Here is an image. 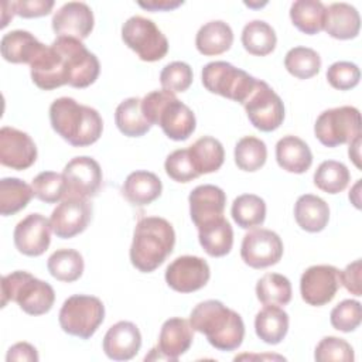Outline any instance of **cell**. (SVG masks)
I'll list each match as a JSON object with an SVG mask.
<instances>
[{
    "mask_svg": "<svg viewBox=\"0 0 362 362\" xmlns=\"http://www.w3.org/2000/svg\"><path fill=\"white\" fill-rule=\"evenodd\" d=\"M188 202L191 219L198 229L199 226L223 216L226 195L222 188L212 184H204L191 191Z\"/></svg>",
    "mask_w": 362,
    "mask_h": 362,
    "instance_id": "obj_20",
    "label": "cell"
},
{
    "mask_svg": "<svg viewBox=\"0 0 362 362\" xmlns=\"http://www.w3.org/2000/svg\"><path fill=\"white\" fill-rule=\"evenodd\" d=\"M290 18L301 33L318 34L325 25L327 6L318 0H296L290 7Z\"/></svg>",
    "mask_w": 362,
    "mask_h": 362,
    "instance_id": "obj_32",
    "label": "cell"
},
{
    "mask_svg": "<svg viewBox=\"0 0 362 362\" xmlns=\"http://www.w3.org/2000/svg\"><path fill=\"white\" fill-rule=\"evenodd\" d=\"M10 301L28 315L47 314L55 301V293L51 284L34 277L24 270H16L1 279V307Z\"/></svg>",
    "mask_w": 362,
    "mask_h": 362,
    "instance_id": "obj_5",
    "label": "cell"
},
{
    "mask_svg": "<svg viewBox=\"0 0 362 362\" xmlns=\"http://www.w3.org/2000/svg\"><path fill=\"white\" fill-rule=\"evenodd\" d=\"M233 44V31L222 20L205 23L195 35V47L199 54L214 57L226 52Z\"/></svg>",
    "mask_w": 362,
    "mask_h": 362,
    "instance_id": "obj_29",
    "label": "cell"
},
{
    "mask_svg": "<svg viewBox=\"0 0 362 362\" xmlns=\"http://www.w3.org/2000/svg\"><path fill=\"white\" fill-rule=\"evenodd\" d=\"M230 215L238 226L242 229H252L264 222L266 202L259 195L242 194L235 198Z\"/></svg>",
    "mask_w": 362,
    "mask_h": 362,
    "instance_id": "obj_38",
    "label": "cell"
},
{
    "mask_svg": "<svg viewBox=\"0 0 362 362\" xmlns=\"http://www.w3.org/2000/svg\"><path fill=\"white\" fill-rule=\"evenodd\" d=\"M51 230L49 219L41 214H30L14 228V246L25 256H41L51 243Z\"/></svg>",
    "mask_w": 362,
    "mask_h": 362,
    "instance_id": "obj_18",
    "label": "cell"
},
{
    "mask_svg": "<svg viewBox=\"0 0 362 362\" xmlns=\"http://www.w3.org/2000/svg\"><path fill=\"white\" fill-rule=\"evenodd\" d=\"M122 40L146 62L160 61L168 51V41L163 31L153 20L141 16H133L126 20L122 25Z\"/></svg>",
    "mask_w": 362,
    "mask_h": 362,
    "instance_id": "obj_9",
    "label": "cell"
},
{
    "mask_svg": "<svg viewBox=\"0 0 362 362\" xmlns=\"http://www.w3.org/2000/svg\"><path fill=\"white\" fill-rule=\"evenodd\" d=\"M314 358L318 362H352L354 348L349 342L338 337H324L315 346Z\"/></svg>",
    "mask_w": 362,
    "mask_h": 362,
    "instance_id": "obj_46",
    "label": "cell"
},
{
    "mask_svg": "<svg viewBox=\"0 0 362 362\" xmlns=\"http://www.w3.org/2000/svg\"><path fill=\"white\" fill-rule=\"evenodd\" d=\"M339 286V270L335 266H310L300 279L301 298L310 305L321 307L332 301Z\"/></svg>",
    "mask_w": 362,
    "mask_h": 362,
    "instance_id": "obj_14",
    "label": "cell"
},
{
    "mask_svg": "<svg viewBox=\"0 0 362 362\" xmlns=\"http://www.w3.org/2000/svg\"><path fill=\"white\" fill-rule=\"evenodd\" d=\"M202 85L216 93L243 105L255 90L259 79L225 61H214L202 68Z\"/></svg>",
    "mask_w": 362,
    "mask_h": 362,
    "instance_id": "obj_6",
    "label": "cell"
},
{
    "mask_svg": "<svg viewBox=\"0 0 362 362\" xmlns=\"http://www.w3.org/2000/svg\"><path fill=\"white\" fill-rule=\"evenodd\" d=\"M45 48L31 33L14 30L3 35L0 42L1 57L11 64H31Z\"/></svg>",
    "mask_w": 362,
    "mask_h": 362,
    "instance_id": "obj_24",
    "label": "cell"
},
{
    "mask_svg": "<svg viewBox=\"0 0 362 362\" xmlns=\"http://www.w3.org/2000/svg\"><path fill=\"white\" fill-rule=\"evenodd\" d=\"M198 240L206 255L222 257L226 256L233 246V229L222 216L199 226Z\"/></svg>",
    "mask_w": 362,
    "mask_h": 362,
    "instance_id": "obj_30",
    "label": "cell"
},
{
    "mask_svg": "<svg viewBox=\"0 0 362 362\" xmlns=\"http://www.w3.org/2000/svg\"><path fill=\"white\" fill-rule=\"evenodd\" d=\"M34 197L31 185L16 177L0 180V214L10 216L24 209Z\"/></svg>",
    "mask_w": 362,
    "mask_h": 362,
    "instance_id": "obj_36",
    "label": "cell"
},
{
    "mask_svg": "<svg viewBox=\"0 0 362 362\" xmlns=\"http://www.w3.org/2000/svg\"><path fill=\"white\" fill-rule=\"evenodd\" d=\"M105 320V305L95 296L74 294L68 297L58 314L64 332L89 339Z\"/></svg>",
    "mask_w": 362,
    "mask_h": 362,
    "instance_id": "obj_7",
    "label": "cell"
},
{
    "mask_svg": "<svg viewBox=\"0 0 362 362\" xmlns=\"http://www.w3.org/2000/svg\"><path fill=\"white\" fill-rule=\"evenodd\" d=\"M83 257L75 249H58L55 250L47 262V269L49 274L64 283L76 281L83 273Z\"/></svg>",
    "mask_w": 362,
    "mask_h": 362,
    "instance_id": "obj_37",
    "label": "cell"
},
{
    "mask_svg": "<svg viewBox=\"0 0 362 362\" xmlns=\"http://www.w3.org/2000/svg\"><path fill=\"white\" fill-rule=\"evenodd\" d=\"M256 335L269 345L280 344L288 331V314L279 305H264L255 318Z\"/></svg>",
    "mask_w": 362,
    "mask_h": 362,
    "instance_id": "obj_31",
    "label": "cell"
},
{
    "mask_svg": "<svg viewBox=\"0 0 362 362\" xmlns=\"http://www.w3.org/2000/svg\"><path fill=\"white\" fill-rule=\"evenodd\" d=\"M90 218L92 204L88 198L66 195L52 211L49 222L58 238L71 239L88 228Z\"/></svg>",
    "mask_w": 362,
    "mask_h": 362,
    "instance_id": "obj_12",
    "label": "cell"
},
{
    "mask_svg": "<svg viewBox=\"0 0 362 362\" xmlns=\"http://www.w3.org/2000/svg\"><path fill=\"white\" fill-rule=\"evenodd\" d=\"M211 277L208 263L198 256H180L165 269L167 284L178 293H192L202 288Z\"/></svg>",
    "mask_w": 362,
    "mask_h": 362,
    "instance_id": "obj_15",
    "label": "cell"
},
{
    "mask_svg": "<svg viewBox=\"0 0 362 362\" xmlns=\"http://www.w3.org/2000/svg\"><path fill=\"white\" fill-rule=\"evenodd\" d=\"M7 362L13 361H27V362H37L38 361V352L35 346H33L28 342H17L13 346L8 348L6 355Z\"/></svg>",
    "mask_w": 362,
    "mask_h": 362,
    "instance_id": "obj_51",
    "label": "cell"
},
{
    "mask_svg": "<svg viewBox=\"0 0 362 362\" xmlns=\"http://www.w3.org/2000/svg\"><path fill=\"white\" fill-rule=\"evenodd\" d=\"M242 260L253 269H266L280 262L283 242L270 229H253L243 236L240 246Z\"/></svg>",
    "mask_w": 362,
    "mask_h": 362,
    "instance_id": "obj_13",
    "label": "cell"
},
{
    "mask_svg": "<svg viewBox=\"0 0 362 362\" xmlns=\"http://www.w3.org/2000/svg\"><path fill=\"white\" fill-rule=\"evenodd\" d=\"M192 68L182 61L167 64L160 72V83L163 89L175 92H185L192 83Z\"/></svg>",
    "mask_w": 362,
    "mask_h": 362,
    "instance_id": "obj_45",
    "label": "cell"
},
{
    "mask_svg": "<svg viewBox=\"0 0 362 362\" xmlns=\"http://www.w3.org/2000/svg\"><path fill=\"white\" fill-rule=\"evenodd\" d=\"M8 7H7V3L6 1H3L1 3V28H4L7 24H8V21L14 17V14H16V11H14V6H13V1H10V10H7Z\"/></svg>",
    "mask_w": 362,
    "mask_h": 362,
    "instance_id": "obj_54",
    "label": "cell"
},
{
    "mask_svg": "<svg viewBox=\"0 0 362 362\" xmlns=\"http://www.w3.org/2000/svg\"><path fill=\"white\" fill-rule=\"evenodd\" d=\"M361 17L358 10L348 3H332L327 7L324 30L337 40H351L358 37Z\"/></svg>",
    "mask_w": 362,
    "mask_h": 362,
    "instance_id": "obj_27",
    "label": "cell"
},
{
    "mask_svg": "<svg viewBox=\"0 0 362 362\" xmlns=\"http://www.w3.org/2000/svg\"><path fill=\"white\" fill-rule=\"evenodd\" d=\"M14 11L23 18H35L48 16L54 7L52 0H18L13 1Z\"/></svg>",
    "mask_w": 362,
    "mask_h": 362,
    "instance_id": "obj_49",
    "label": "cell"
},
{
    "mask_svg": "<svg viewBox=\"0 0 362 362\" xmlns=\"http://www.w3.org/2000/svg\"><path fill=\"white\" fill-rule=\"evenodd\" d=\"M62 175L66 182V195L92 198L98 195L102 187L100 165L95 158L88 156L74 157L68 161Z\"/></svg>",
    "mask_w": 362,
    "mask_h": 362,
    "instance_id": "obj_16",
    "label": "cell"
},
{
    "mask_svg": "<svg viewBox=\"0 0 362 362\" xmlns=\"http://www.w3.org/2000/svg\"><path fill=\"white\" fill-rule=\"evenodd\" d=\"M164 168L167 175L177 182H189L199 177L188 148H178L167 156Z\"/></svg>",
    "mask_w": 362,
    "mask_h": 362,
    "instance_id": "obj_47",
    "label": "cell"
},
{
    "mask_svg": "<svg viewBox=\"0 0 362 362\" xmlns=\"http://www.w3.org/2000/svg\"><path fill=\"white\" fill-rule=\"evenodd\" d=\"M257 300L263 305H287L291 301V283L279 273H266L256 284Z\"/></svg>",
    "mask_w": 362,
    "mask_h": 362,
    "instance_id": "obj_39",
    "label": "cell"
},
{
    "mask_svg": "<svg viewBox=\"0 0 362 362\" xmlns=\"http://www.w3.org/2000/svg\"><path fill=\"white\" fill-rule=\"evenodd\" d=\"M103 352L113 361H129L137 355L141 346V334L136 324L119 321L103 337Z\"/></svg>",
    "mask_w": 362,
    "mask_h": 362,
    "instance_id": "obj_22",
    "label": "cell"
},
{
    "mask_svg": "<svg viewBox=\"0 0 362 362\" xmlns=\"http://www.w3.org/2000/svg\"><path fill=\"white\" fill-rule=\"evenodd\" d=\"M351 180L348 167L335 160L322 161L314 173V184L327 194H339L344 191Z\"/></svg>",
    "mask_w": 362,
    "mask_h": 362,
    "instance_id": "obj_40",
    "label": "cell"
},
{
    "mask_svg": "<svg viewBox=\"0 0 362 362\" xmlns=\"http://www.w3.org/2000/svg\"><path fill=\"white\" fill-rule=\"evenodd\" d=\"M249 122L260 132H273L284 120V105L281 98L262 79L243 103Z\"/></svg>",
    "mask_w": 362,
    "mask_h": 362,
    "instance_id": "obj_11",
    "label": "cell"
},
{
    "mask_svg": "<svg viewBox=\"0 0 362 362\" xmlns=\"http://www.w3.org/2000/svg\"><path fill=\"white\" fill-rule=\"evenodd\" d=\"M49 122L54 132L74 147H88L96 143L103 132L99 112L68 96L51 103Z\"/></svg>",
    "mask_w": 362,
    "mask_h": 362,
    "instance_id": "obj_2",
    "label": "cell"
},
{
    "mask_svg": "<svg viewBox=\"0 0 362 362\" xmlns=\"http://www.w3.org/2000/svg\"><path fill=\"white\" fill-rule=\"evenodd\" d=\"M115 122L120 133L127 137H141L151 129L143 116L141 99L139 98H127L120 102L115 112Z\"/></svg>",
    "mask_w": 362,
    "mask_h": 362,
    "instance_id": "obj_35",
    "label": "cell"
},
{
    "mask_svg": "<svg viewBox=\"0 0 362 362\" xmlns=\"http://www.w3.org/2000/svg\"><path fill=\"white\" fill-rule=\"evenodd\" d=\"M161 180L154 173L146 170H137L130 173L122 185L123 197L130 204L137 206L151 204L161 195Z\"/></svg>",
    "mask_w": 362,
    "mask_h": 362,
    "instance_id": "obj_25",
    "label": "cell"
},
{
    "mask_svg": "<svg viewBox=\"0 0 362 362\" xmlns=\"http://www.w3.org/2000/svg\"><path fill=\"white\" fill-rule=\"evenodd\" d=\"M284 66L290 75L298 79H308L320 72L321 58L313 48L294 47L286 54Z\"/></svg>",
    "mask_w": 362,
    "mask_h": 362,
    "instance_id": "obj_42",
    "label": "cell"
},
{
    "mask_svg": "<svg viewBox=\"0 0 362 362\" xmlns=\"http://www.w3.org/2000/svg\"><path fill=\"white\" fill-rule=\"evenodd\" d=\"M51 45L64 59L66 85L81 89L88 88L98 79L100 72L99 59L81 40L57 37Z\"/></svg>",
    "mask_w": 362,
    "mask_h": 362,
    "instance_id": "obj_8",
    "label": "cell"
},
{
    "mask_svg": "<svg viewBox=\"0 0 362 362\" xmlns=\"http://www.w3.org/2000/svg\"><path fill=\"white\" fill-rule=\"evenodd\" d=\"M141 112L151 126L158 124L171 140L184 141L195 132L194 112L170 90L147 93L141 99Z\"/></svg>",
    "mask_w": 362,
    "mask_h": 362,
    "instance_id": "obj_4",
    "label": "cell"
},
{
    "mask_svg": "<svg viewBox=\"0 0 362 362\" xmlns=\"http://www.w3.org/2000/svg\"><path fill=\"white\" fill-rule=\"evenodd\" d=\"M361 259H356L355 262L349 263L342 272H339V280L341 284L354 296L359 297L362 296L361 288Z\"/></svg>",
    "mask_w": 362,
    "mask_h": 362,
    "instance_id": "obj_50",
    "label": "cell"
},
{
    "mask_svg": "<svg viewBox=\"0 0 362 362\" xmlns=\"http://www.w3.org/2000/svg\"><path fill=\"white\" fill-rule=\"evenodd\" d=\"M294 218L303 230L311 233L321 232L329 221L328 204L314 194H304L296 201Z\"/></svg>",
    "mask_w": 362,
    "mask_h": 362,
    "instance_id": "obj_28",
    "label": "cell"
},
{
    "mask_svg": "<svg viewBox=\"0 0 362 362\" xmlns=\"http://www.w3.org/2000/svg\"><path fill=\"white\" fill-rule=\"evenodd\" d=\"M194 167L199 175L218 171L225 160V150L222 143L211 136L199 137L188 147Z\"/></svg>",
    "mask_w": 362,
    "mask_h": 362,
    "instance_id": "obj_33",
    "label": "cell"
},
{
    "mask_svg": "<svg viewBox=\"0 0 362 362\" xmlns=\"http://www.w3.org/2000/svg\"><path fill=\"white\" fill-rule=\"evenodd\" d=\"M359 146H361V136L355 137L352 141H349V148H348V154L349 158H352V161L355 163V165L358 168H361V163H359Z\"/></svg>",
    "mask_w": 362,
    "mask_h": 362,
    "instance_id": "obj_53",
    "label": "cell"
},
{
    "mask_svg": "<svg viewBox=\"0 0 362 362\" xmlns=\"http://www.w3.org/2000/svg\"><path fill=\"white\" fill-rule=\"evenodd\" d=\"M266 158V143L255 136H245L235 146V163L239 170L257 171L264 165Z\"/></svg>",
    "mask_w": 362,
    "mask_h": 362,
    "instance_id": "obj_41",
    "label": "cell"
},
{
    "mask_svg": "<svg viewBox=\"0 0 362 362\" xmlns=\"http://www.w3.org/2000/svg\"><path fill=\"white\" fill-rule=\"evenodd\" d=\"M359 187H361V180L356 181V184L354 185L352 191L349 192V201L356 206L361 208V198H359Z\"/></svg>",
    "mask_w": 362,
    "mask_h": 362,
    "instance_id": "obj_55",
    "label": "cell"
},
{
    "mask_svg": "<svg viewBox=\"0 0 362 362\" xmlns=\"http://www.w3.org/2000/svg\"><path fill=\"white\" fill-rule=\"evenodd\" d=\"M37 160L34 140L23 130L4 126L0 129V163L11 170H27Z\"/></svg>",
    "mask_w": 362,
    "mask_h": 362,
    "instance_id": "obj_17",
    "label": "cell"
},
{
    "mask_svg": "<svg viewBox=\"0 0 362 362\" xmlns=\"http://www.w3.org/2000/svg\"><path fill=\"white\" fill-rule=\"evenodd\" d=\"M276 44L274 28L263 20H252L242 30V45L252 55L266 57L274 51Z\"/></svg>",
    "mask_w": 362,
    "mask_h": 362,
    "instance_id": "obj_34",
    "label": "cell"
},
{
    "mask_svg": "<svg viewBox=\"0 0 362 362\" xmlns=\"http://www.w3.org/2000/svg\"><path fill=\"white\" fill-rule=\"evenodd\" d=\"M314 134L325 147H337L361 136V113L354 106L324 110L315 120Z\"/></svg>",
    "mask_w": 362,
    "mask_h": 362,
    "instance_id": "obj_10",
    "label": "cell"
},
{
    "mask_svg": "<svg viewBox=\"0 0 362 362\" xmlns=\"http://www.w3.org/2000/svg\"><path fill=\"white\" fill-rule=\"evenodd\" d=\"M276 160L284 171L303 174L313 164V153L304 140L288 134L277 141Z\"/></svg>",
    "mask_w": 362,
    "mask_h": 362,
    "instance_id": "obj_26",
    "label": "cell"
},
{
    "mask_svg": "<svg viewBox=\"0 0 362 362\" xmlns=\"http://www.w3.org/2000/svg\"><path fill=\"white\" fill-rule=\"evenodd\" d=\"M175 245L173 225L160 216L140 218L134 226L130 262L141 273H151L171 255Z\"/></svg>",
    "mask_w": 362,
    "mask_h": 362,
    "instance_id": "obj_3",
    "label": "cell"
},
{
    "mask_svg": "<svg viewBox=\"0 0 362 362\" xmlns=\"http://www.w3.org/2000/svg\"><path fill=\"white\" fill-rule=\"evenodd\" d=\"M361 71L356 64L349 61H338L327 69L328 83L338 90H349L359 83Z\"/></svg>",
    "mask_w": 362,
    "mask_h": 362,
    "instance_id": "obj_48",
    "label": "cell"
},
{
    "mask_svg": "<svg viewBox=\"0 0 362 362\" xmlns=\"http://www.w3.org/2000/svg\"><path fill=\"white\" fill-rule=\"evenodd\" d=\"M362 321V308L361 303L356 300H342L339 304H337L331 314H329V322L331 325L342 332H352L355 331Z\"/></svg>",
    "mask_w": 362,
    "mask_h": 362,
    "instance_id": "obj_44",
    "label": "cell"
},
{
    "mask_svg": "<svg viewBox=\"0 0 362 362\" xmlns=\"http://www.w3.org/2000/svg\"><path fill=\"white\" fill-rule=\"evenodd\" d=\"M184 1H171V0H150V1H139L137 4L148 11H170L180 7Z\"/></svg>",
    "mask_w": 362,
    "mask_h": 362,
    "instance_id": "obj_52",
    "label": "cell"
},
{
    "mask_svg": "<svg viewBox=\"0 0 362 362\" xmlns=\"http://www.w3.org/2000/svg\"><path fill=\"white\" fill-rule=\"evenodd\" d=\"M33 82L44 90H52L66 85L65 66L61 54L52 45L45 48L30 64Z\"/></svg>",
    "mask_w": 362,
    "mask_h": 362,
    "instance_id": "obj_23",
    "label": "cell"
},
{
    "mask_svg": "<svg viewBox=\"0 0 362 362\" xmlns=\"http://www.w3.org/2000/svg\"><path fill=\"white\" fill-rule=\"evenodd\" d=\"M189 324L194 331L204 334L218 351H235L245 338L242 317L219 300L198 303L191 311Z\"/></svg>",
    "mask_w": 362,
    "mask_h": 362,
    "instance_id": "obj_1",
    "label": "cell"
},
{
    "mask_svg": "<svg viewBox=\"0 0 362 362\" xmlns=\"http://www.w3.org/2000/svg\"><path fill=\"white\" fill-rule=\"evenodd\" d=\"M34 197L45 204L62 201L66 195V182L62 174L54 171H42L34 177L31 182Z\"/></svg>",
    "mask_w": 362,
    "mask_h": 362,
    "instance_id": "obj_43",
    "label": "cell"
},
{
    "mask_svg": "<svg viewBox=\"0 0 362 362\" xmlns=\"http://www.w3.org/2000/svg\"><path fill=\"white\" fill-rule=\"evenodd\" d=\"M189 321L174 317L164 321L158 335L156 351L160 354L158 359L177 361L192 345L194 332Z\"/></svg>",
    "mask_w": 362,
    "mask_h": 362,
    "instance_id": "obj_21",
    "label": "cell"
},
{
    "mask_svg": "<svg viewBox=\"0 0 362 362\" xmlns=\"http://www.w3.org/2000/svg\"><path fill=\"white\" fill-rule=\"evenodd\" d=\"M51 24L57 37H69L82 41L92 33L95 18L92 8L86 3L68 1L55 11Z\"/></svg>",
    "mask_w": 362,
    "mask_h": 362,
    "instance_id": "obj_19",
    "label": "cell"
},
{
    "mask_svg": "<svg viewBox=\"0 0 362 362\" xmlns=\"http://www.w3.org/2000/svg\"><path fill=\"white\" fill-rule=\"evenodd\" d=\"M245 358H259L257 355L256 356H249V355H240V356H236L235 358V361H238V359H245ZM260 358H270V359H284L283 356H279V355H266V356H260Z\"/></svg>",
    "mask_w": 362,
    "mask_h": 362,
    "instance_id": "obj_56",
    "label": "cell"
}]
</instances>
